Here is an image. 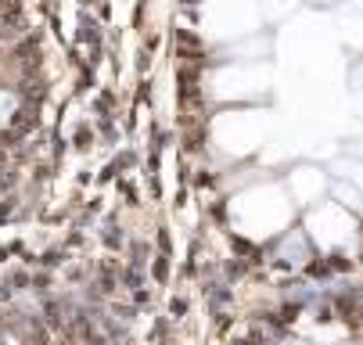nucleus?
Instances as JSON below:
<instances>
[{"instance_id":"nucleus-6","label":"nucleus","mask_w":363,"mask_h":345,"mask_svg":"<svg viewBox=\"0 0 363 345\" xmlns=\"http://www.w3.org/2000/svg\"><path fill=\"white\" fill-rule=\"evenodd\" d=\"M105 244H108V249H119V244H123V234H119V227H108V230H105Z\"/></svg>"},{"instance_id":"nucleus-13","label":"nucleus","mask_w":363,"mask_h":345,"mask_svg":"<svg viewBox=\"0 0 363 345\" xmlns=\"http://www.w3.org/2000/svg\"><path fill=\"white\" fill-rule=\"evenodd\" d=\"M33 284H36V288H40V291H47V288H50V277H36V281H33Z\"/></svg>"},{"instance_id":"nucleus-1","label":"nucleus","mask_w":363,"mask_h":345,"mask_svg":"<svg viewBox=\"0 0 363 345\" xmlns=\"http://www.w3.org/2000/svg\"><path fill=\"white\" fill-rule=\"evenodd\" d=\"M36 123H40V115H36V108H29V105H22V108L15 112V119H11V133H15V137H22V133H29V130H36Z\"/></svg>"},{"instance_id":"nucleus-11","label":"nucleus","mask_w":363,"mask_h":345,"mask_svg":"<svg viewBox=\"0 0 363 345\" xmlns=\"http://www.w3.org/2000/svg\"><path fill=\"white\" fill-rule=\"evenodd\" d=\"M76 147H90V130H79L76 133Z\"/></svg>"},{"instance_id":"nucleus-14","label":"nucleus","mask_w":363,"mask_h":345,"mask_svg":"<svg viewBox=\"0 0 363 345\" xmlns=\"http://www.w3.org/2000/svg\"><path fill=\"white\" fill-rule=\"evenodd\" d=\"M0 169H4V152H0Z\"/></svg>"},{"instance_id":"nucleus-12","label":"nucleus","mask_w":363,"mask_h":345,"mask_svg":"<svg viewBox=\"0 0 363 345\" xmlns=\"http://www.w3.org/2000/svg\"><path fill=\"white\" fill-rule=\"evenodd\" d=\"M11 299V284H0V302H8Z\"/></svg>"},{"instance_id":"nucleus-3","label":"nucleus","mask_w":363,"mask_h":345,"mask_svg":"<svg viewBox=\"0 0 363 345\" xmlns=\"http://www.w3.org/2000/svg\"><path fill=\"white\" fill-rule=\"evenodd\" d=\"M94 288H97V291H105V295H108V291H116V273H112L108 266H101V273H97V284H94Z\"/></svg>"},{"instance_id":"nucleus-5","label":"nucleus","mask_w":363,"mask_h":345,"mask_svg":"<svg viewBox=\"0 0 363 345\" xmlns=\"http://www.w3.org/2000/svg\"><path fill=\"white\" fill-rule=\"evenodd\" d=\"M15 180H18V173H15V169H8V166L0 169V191H11V187H15Z\"/></svg>"},{"instance_id":"nucleus-9","label":"nucleus","mask_w":363,"mask_h":345,"mask_svg":"<svg viewBox=\"0 0 363 345\" xmlns=\"http://www.w3.org/2000/svg\"><path fill=\"white\" fill-rule=\"evenodd\" d=\"M40 263H43V266H55V263H62V252H43Z\"/></svg>"},{"instance_id":"nucleus-8","label":"nucleus","mask_w":363,"mask_h":345,"mask_svg":"<svg viewBox=\"0 0 363 345\" xmlns=\"http://www.w3.org/2000/svg\"><path fill=\"white\" fill-rule=\"evenodd\" d=\"M166 273H169V263H166V256H162L159 263H155V277H159V281H166Z\"/></svg>"},{"instance_id":"nucleus-7","label":"nucleus","mask_w":363,"mask_h":345,"mask_svg":"<svg viewBox=\"0 0 363 345\" xmlns=\"http://www.w3.org/2000/svg\"><path fill=\"white\" fill-rule=\"evenodd\" d=\"M140 284H144V273L130 266V270H126V288H140Z\"/></svg>"},{"instance_id":"nucleus-4","label":"nucleus","mask_w":363,"mask_h":345,"mask_svg":"<svg viewBox=\"0 0 363 345\" xmlns=\"http://www.w3.org/2000/svg\"><path fill=\"white\" fill-rule=\"evenodd\" d=\"M130 256H133V270H140L144 259H147V244H144V241H133V244H130Z\"/></svg>"},{"instance_id":"nucleus-2","label":"nucleus","mask_w":363,"mask_h":345,"mask_svg":"<svg viewBox=\"0 0 363 345\" xmlns=\"http://www.w3.org/2000/svg\"><path fill=\"white\" fill-rule=\"evenodd\" d=\"M65 310H69V302L47 299V302H43V320H47L50 327H62V324H65Z\"/></svg>"},{"instance_id":"nucleus-10","label":"nucleus","mask_w":363,"mask_h":345,"mask_svg":"<svg viewBox=\"0 0 363 345\" xmlns=\"http://www.w3.org/2000/svg\"><path fill=\"white\" fill-rule=\"evenodd\" d=\"M234 249H238V252H245V256H255V249H252V244H245L241 237H234Z\"/></svg>"}]
</instances>
